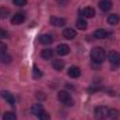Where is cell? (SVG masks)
Returning <instances> with one entry per match:
<instances>
[{"label": "cell", "instance_id": "1", "mask_svg": "<svg viewBox=\"0 0 120 120\" xmlns=\"http://www.w3.org/2000/svg\"><path fill=\"white\" fill-rule=\"evenodd\" d=\"M91 59H92L94 63H96V64L102 63L105 60V50L102 48H94L91 50Z\"/></svg>", "mask_w": 120, "mask_h": 120}, {"label": "cell", "instance_id": "2", "mask_svg": "<svg viewBox=\"0 0 120 120\" xmlns=\"http://www.w3.org/2000/svg\"><path fill=\"white\" fill-rule=\"evenodd\" d=\"M57 99L60 102H63L64 105L67 106H73V99H71V95L67 92V91H60L57 94Z\"/></svg>", "mask_w": 120, "mask_h": 120}, {"label": "cell", "instance_id": "3", "mask_svg": "<svg viewBox=\"0 0 120 120\" xmlns=\"http://www.w3.org/2000/svg\"><path fill=\"white\" fill-rule=\"evenodd\" d=\"M108 112H109L108 108H105V106H98V108L95 109L94 115H95V117L98 120H103L105 117H108Z\"/></svg>", "mask_w": 120, "mask_h": 120}, {"label": "cell", "instance_id": "4", "mask_svg": "<svg viewBox=\"0 0 120 120\" xmlns=\"http://www.w3.org/2000/svg\"><path fill=\"white\" fill-rule=\"evenodd\" d=\"M108 59H109L110 64H112L113 67H117L120 64V53L116 52V50H112V52L108 55Z\"/></svg>", "mask_w": 120, "mask_h": 120}, {"label": "cell", "instance_id": "5", "mask_svg": "<svg viewBox=\"0 0 120 120\" xmlns=\"http://www.w3.org/2000/svg\"><path fill=\"white\" fill-rule=\"evenodd\" d=\"M1 98H3L4 101H7L13 108H15V101H14V96H13L11 92H8V91H1Z\"/></svg>", "mask_w": 120, "mask_h": 120}, {"label": "cell", "instance_id": "6", "mask_svg": "<svg viewBox=\"0 0 120 120\" xmlns=\"http://www.w3.org/2000/svg\"><path fill=\"white\" fill-rule=\"evenodd\" d=\"M56 52H57L59 56H66V55L70 53V46L66 45V43H61V45H59V46L56 48Z\"/></svg>", "mask_w": 120, "mask_h": 120}, {"label": "cell", "instance_id": "7", "mask_svg": "<svg viewBox=\"0 0 120 120\" xmlns=\"http://www.w3.org/2000/svg\"><path fill=\"white\" fill-rule=\"evenodd\" d=\"M24 21H25V15H24L22 13H17L15 15H13V17H11V24H14V25L22 24Z\"/></svg>", "mask_w": 120, "mask_h": 120}, {"label": "cell", "instance_id": "8", "mask_svg": "<svg viewBox=\"0 0 120 120\" xmlns=\"http://www.w3.org/2000/svg\"><path fill=\"white\" fill-rule=\"evenodd\" d=\"M50 24H52L53 27H64V25H66V20L61 18V17L53 15V17L50 18Z\"/></svg>", "mask_w": 120, "mask_h": 120}, {"label": "cell", "instance_id": "9", "mask_svg": "<svg viewBox=\"0 0 120 120\" xmlns=\"http://www.w3.org/2000/svg\"><path fill=\"white\" fill-rule=\"evenodd\" d=\"M112 7H113V4H112L110 0H101V1H99V8H101L102 11H109Z\"/></svg>", "mask_w": 120, "mask_h": 120}, {"label": "cell", "instance_id": "10", "mask_svg": "<svg viewBox=\"0 0 120 120\" xmlns=\"http://www.w3.org/2000/svg\"><path fill=\"white\" fill-rule=\"evenodd\" d=\"M68 77H71V78H78L80 75H81V70H80V67H70L68 68Z\"/></svg>", "mask_w": 120, "mask_h": 120}, {"label": "cell", "instance_id": "11", "mask_svg": "<svg viewBox=\"0 0 120 120\" xmlns=\"http://www.w3.org/2000/svg\"><path fill=\"white\" fill-rule=\"evenodd\" d=\"M39 42H41L42 45H50V43L53 42V36H52V35H49V34L41 35V36H39Z\"/></svg>", "mask_w": 120, "mask_h": 120}, {"label": "cell", "instance_id": "12", "mask_svg": "<svg viewBox=\"0 0 120 120\" xmlns=\"http://www.w3.org/2000/svg\"><path fill=\"white\" fill-rule=\"evenodd\" d=\"M109 35H110V34L106 30H96L94 32V38H96V39H105V38H108Z\"/></svg>", "mask_w": 120, "mask_h": 120}, {"label": "cell", "instance_id": "13", "mask_svg": "<svg viewBox=\"0 0 120 120\" xmlns=\"http://www.w3.org/2000/svg\"><path fill=\"white\" fill-rule=\"evenodd\" d=\"M63 36L66 39H74L77 36V32H75V30H73V28H66V30L63 31Z\"/></svg>", "mask_w": 120, "mask_h": 120}, {"label": "cell", "instance_id": "14", "mask_svg": "<svg viewBox=\"0 0 120 120\" xmlns=\"http://www.w3.org/2000/svg\"><path fill=\"white\" fill-rule=\"evenodd\" d=\"M82 15H84L85 18H94V17H95V10H94V7H85V8L82 10Z\"/></svg>", "mask_w": 120, "mask_h": 120}, {"label": "cell", "instance_id": "15", "mask_svg": "<svg viewBox=\"0 0 120 120\" xmlns=\"http://www.w3.org/2000/svg\"><path fill=\"white\" fill-rule=\"evenodd\" d=\"M53 55H55L53 49H43V50H42V53H41V56H42L45 60L52 59V57H53Z\"/></svg>", "mask_w": 120, "mask_h": 120}, {"label": "cell", "instance_id": "16", "mask_svg": "<svg viewBox=\"0 0 120 120\" xmlns=\"http://www.w3.org/2000/svg\"><path fill=\"white\" fill-rule=\"evenodd\" d=\"M119 21H120V17L117 15V14H110V15H108V24L116 25Z\"/></svg>", "mask_w": 120, "mask_h": 120}, {"label": "cell", "instance_id": "17", "mask_svg": "<svg viewBox=\"0 0 120 120\" xmlns=\"http://www.w3.org/2000/svg\"><path fill=\"white\" fill-rule=\"evenodd\" d=\"M75 27H77L78 30L84 31V30H87L88 24H87V21H85L84 18H78V20H77V22H75Z\"/></svg>", "mask_w": 120, "mask_h": 120}, {"label": "cell", "instance_id": "18", "mask_svg": "<svg viewBox=\"0 0 120 120\" xmlns=\"http://www.w3.org/2000/svg\"><path fill=\"white\" fill-rule=\"evenodd\" d=\"M119 116H120V112L117 109H109V112H108V117L109 119L116 120V119H119Z\"/></svg>", "mask_w": 120, "mask_h": 120}, {"label": "cell", "instance_id": "19", "mask_svg": "<svg viewBox=\"0 0 120 120\" xmlns=\"http://www.w3.org/2000/svg\"><path fill=\"white\" fill-rule=\"evenodd\" d=\"M52 66H53L55 70L60 71V70L64 68V61H63V60H53V61H52Z\"/></svg>", "mask_w": 120, "mask_h": 120}, {"label": "cell", "instance_id": "20", "mask_svg": "<svg viewBox=\"0 0 120 120\" xmlns=\"http://www.w3.org/2000/svg\"><path fill=\"white\" fill-rule=\"evenodd\" d=\"M43 110V106L42 105H39V103H36V105H32V108H31V112L35 115V116H39V113Z\"/></svg>", "mask_w": 120, "mask_h": 120}, {"label": "cell", "instance_id": "21", "mask_svg": "<svg viewBox=\"0 0 120 120\" xmlns=\"http://www.w3.org/2000/svg\"><path fill=\"white\" fill-rule=\"evenodd\" d=\"M10 15V8L8 7H0V18H7Z\"/></svg>", "mask_w": 120, "mask_h": 120}, {"label": "cell", "instance_id": "22", "mask_svg": "<svg viewBox=\"0 0 120 120\" xmlns=\"http://www.w3.org/2000/svg\"><path fill=\"white\" fill-rule=\"evenodd\" d=\"M0 61L4 64H8V63H11V56L10 55H7V53H3V55H0Z\"/></svg>", "mask_w": 120, "mask_h": 120}, {"label": "cell", "instance_id": "23", "mask_svg": "<svg viewBox=\"0 0 120 120\" xmlns=\"http://www.w3.org/2000/svg\"><path fill=\"white\" fill-rule=\"evenodd\" d=\"M3 120H17V116L14 112H6L3 116Z\"/></svg>", "mask_w": 120, "mask_h": 120}, {"label": "cell", "instance_id": "24", "mask_svg": "<svg viewBox=\"0 0 120 120\" xmlns=\"http://www.w3.org/2000/svg\"><path fill=\"white\" fill-rule=\"evenodd\" d=\"M32 77H34L35 80H38V78H41V77H42V71H41L36 66L32 68Z\"/></svg>", "mask_w": 120, "mask_h": 120}, {"label": "cell", "instance_id": "25", "mask_svg": "<svg viewBox=\"0 0 120 120\" xmlns=\"http://www.w3.org/2000/svg\"><path fill=\"white\" fill-rule=\"evenodd\" d=\"M39 120H50V115L48 113V112H45V110H42L41 113H39Z\"/></svg>", "mask_w": 120, "mask_h": 120}, {"label": "cell", "instance_id": "26", "mask_svg": "<svg viewBox=\"0 0 120 120\" xmlns=\"http://www.w3.org/2000/svg\"><path fill=\"white\" fill-rule=\"evenodd\" d=\"M13 3H14L15 6L22 7V6H25V4H27V0H13Z\"/></svg>", "mask_w": 120, "mask_h": 120}, {"label": "cell", "instance_id": "27", "mask_svg": "<svg viewBox=\"0 0 120 120\" xmlns=\"http://www.w3.org/2000/svg\"><path fill=\"white\" fill-rule=\"evenodd\" d=\"M6 52H7V45L4 42H0V55H3Z\"/></svg>", "mask_w": 120, "mask_h": 120}, {"label": "cell", "instance_id": "28", "mask_svg": "<svg viewBox=\"0 0 120 120\" xmlns=\"http://www.w3.org/2000/svg\"><path fill=\"white\" fill-rule=\"evenodd\" d=\"M7 36H8V32H7V31L0 30V39H1V38H7Z\"/></svg>", "mask_w": 120, "mask_h": 120}, {"label": "cell", "instance_id": "29", "mask_svg": "<svg viewBox=\"0 0 120 120\" xmlns=\"http://www.w3.org/2000/svg\"><path fill=\"white\" fill-rule=\"evenodd\" d=\"M36 98H39V99H45L46 96L43 95V92H36Z\"/></svg>", "mask_w": 120, "mask_h": 120}]
</instances>
